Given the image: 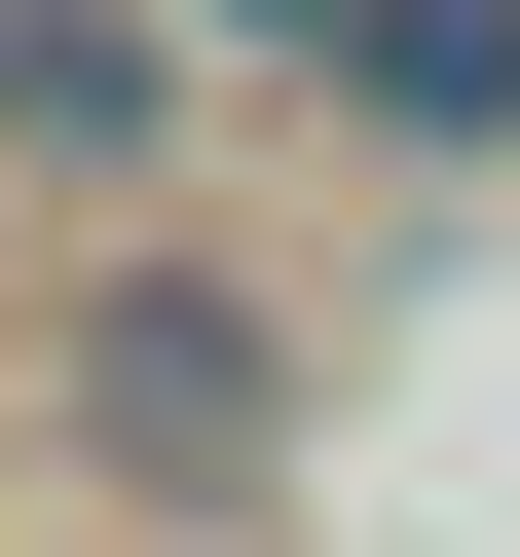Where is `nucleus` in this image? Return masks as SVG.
<instances>
[{"mask_svg": "<svg viewBox=\"0 0 520 557\" xmlns=\"http://www.w3.org/2000/svg\"><path fill=\"white\" fill-rule=\"evenodd\" d=\"M75 409H112V483H186V520H223L260 446H298V409H260V298H186V260H149L112 335H75Z\"/></svg>", "mask_w": 520, "mask_h": 557, "instance_id": "1", "label": "nucleus"}, {"mask_svg": "<svg viewBox=\"0 0 520 557\" xmlns=\"http://www.w3.org/2000/svg\"><path fill=\"white\" fill-rule=\"evenodd\" d=\"M0 149H149V38L112 0H0Z\"/></svg>", "mask_w": 520, "mask_h": 557, "instance_id": "2", "label": "nucleus"}, {"mask_svg": "<svg viewBox=\"0 0 520 557\" xmlns=\"http://www.w3.org/2000/svg\"><path fill=\"white\" fill-rule=\"evenodd\" d=\"M372 112H409V149H483V112H520V0H372Z\"/></svg>", "mask_w": 520, "mask_h": 557, "instance_id": "3", "label": "nucleus"}]
</instances>
